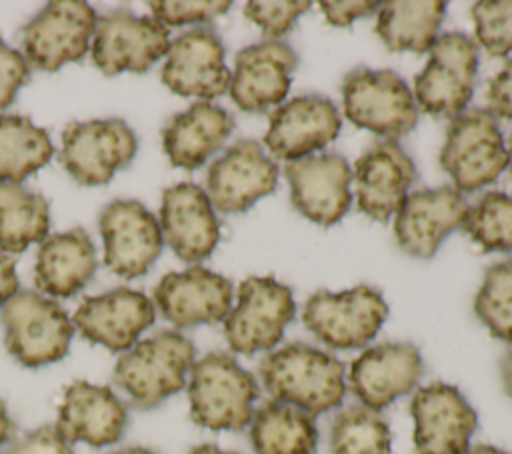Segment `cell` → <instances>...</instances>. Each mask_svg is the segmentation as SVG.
<instances>
[{
    "label": "cell",
    "instance_id": "obj_1",
    "mask_svg": "<svg viewBox=\"0 0 512 454\" xmlns=\"http://www.w3.org/2000/svg\"><path fill=\"white\" fill-rule=\"evenodd\" d=\"M258 374L272 400L292 404L310 416L340 406L346 394L344 364L304 342L270 352L260 362Z\"/></svg>",
    "mask_w": 512,
    "mask_h": 454
},
{
    "label": "cell",
    "instance_id": "obj_2",
    "mask_svg": "<svg viewBox=\"0 0 512 454\" xmlns=\"http://www.w3.org/2000/svg\"><path fill=\"white\" fill-rule=\"evenodd\" d=\"M194 356L196 348L184 334L162 330L126 350L112 378L132 406L152 410L184 388Z\"/></svg>",
    "mask_w": 512,
    "mask_h": 454
},
{
    "label": "cell",
    "instance_id": "obj_3",
    "mask_svg": "<svg viewBox=\"0 0 512 454\" xmlns=\"http://www.w3.org/2000/svg\"><path fill=\"white\" fill-rule=\"evenodd\" d=\"M188 380L190 418L208 430H242L250 424L258 384L226 352H208L194 360Z\"/></svg>",
    "mask_w": 512,
    "mask_h": 454
},
{
    "label": "cell",
    "instance_id": "obj_4",
    "mask_svg": "<svg viewBox=\"0 0 512 454\" xmlns=\"http://www.w3.org/2000/svg\"><path fill=\"white\" fill-rule=\"evenodd\" d=\"M4 344L26 368H40L66 356L74 324L64 308L32 290H18L2 306Z\"/></svg>",
    "mask_w": 512,
    "mask_h": 454
},
{
    "label": "cell",
    "instance_id": "obj_5",
    "mask_svg": "<svg viewBox=\"0 0 512 454\" xmlns=\"http://www.w3.org/2000/svg\"><path fill=\"white\" fill-rule=\"evenodd\" d=\"M440 164L458 192H474L492 184L508 166V150L496 116L486 108L454 116L440 150Z\"/></svg>",
    "mask_w": 512,
    "mask_h": 454
},
{
    "label": "cell",
    "instance_id": "obj_6",
    "mask_svg": "<svg viewBox=\"0 0 512 454\" xmlns=\"http://www.w3.org/2000/svg\"><path fill=\"white\" fill-rule=\"evenodd\" d=\"M346 118L386 140L408 134L418 120L414 94L392 70L356 68L342 82Z\"/></svg>",
    "mask_w": 512,
    "mask_h": 454
},
{
    "label": "cell",
    "instance_id": "obj_7",
    "mask_svg": "<svg viewBox=\"0 0 512 454\" xmlns=\"http://www.w3.org/2000/svg\"><path fill=\"white\" fill-rule=\"evenodd\" d=\"M428 52V64L414 78V102L430 116L454 118L466 110L474 92L478 44L462 32H446Z\"/></svg>",
    "mask_w": 512,
    "mask_h": 454
},
{
    "label": "cell",
    "instance_id": "obj_8",
    "mask_svg": "<svg viewBox=\"0 0 512 454\" xmlns=\"http://www.w3.org/2000/svg\"><path fill=\"white\" fill-rule=\"evenodd\" d=\"M388 316L380 290L360 284L344 292H314L302 312L306 328L326 346L352 350L368 344Z\"/></svg>",
    "mask_w": 512,
    "mask_h": 454
},
{
    "label": "cell",
    "instance_id": "obj_9",
    "mask_svg": "<svg viewBox=\"0 0 512 454\" xmlns=\"http://www.w3.org/2000/svg\"><path fill=\"white\" fill-rule=\"evenodd\" d=\"M294 316L296 304L286 284L252 276L238 286V302L224 318V336L234 352L250 356L274 348Z\"/></svg>",
    "mask_w": 512,
    "mask_h": 454
},
{
    "label": "cell",
    "instance_id": "obj_10",
    "mask_svg": "<svg viewBox=\"0 0 512 454\" xmlns=\"http://www.w3.org/2000/svg\"><path fill=\"white\" fill-rule=\"evenodd\" d=\"M96 20L94 8L86 2L54 0L24 26L22 56L28 66L44 72L78 62L90 50Z\"/></svg>",
    "mask_w": 512,
    "mask_h": 454
},
{
    "label": "cell",
    "instance_id": "obj_11",
    "mask_svg": "<svg viewBox=\"0 0 512 454\" xmlns=\"http://www.w3.org/2000/svg\"><path fill=\"white\" fill-rule=\"evenodd\" d=\"M136 148V134L120 118L70 122L62 132L60 162L78 184L104 186L132 162Z\"/></svg>",
    "mask_w": 512,
    "mask_h": 454
},
{
    "label": "cell",
    "instance_id": "obj_12",
    "mask_svg": "<svg viewBox=\"0 0 512 454\" xmlns=\"http://www.w3.org/2000/svg\"><path fill=\"white\" fill-rule=\"evenodd\" d=\"M170 48L168 28L152 16H136L118 8L98 16L90 52L106 76L144 72Z\"/></svg>",
    "mask_w": 512,
    "mask_h": 454
},
{
    "label": "cell",
    "instance_id": "obj_13",
    "mask_svg": "<svg viewBox=\"0 0 512 454\" xmlns=\"http://www.w3.org/2000/svg\"><path fill=\"white\" fill-rule=\"evenodd\" d=\"M104 264L122 278H138L162 252L164 238L154 214L138 200H112L98 218Z\"/></svg>",
    "mask_w": 512,
    "mask_h": 454
},
{
    "label": "cell",
    "instance_id": "obj_14",
    "mask_svg": "<svg viewBox=\"0 0 512 454\" xmlns=\"http://www.w3.org/2000/svg\"><path fill=\"white\" fill-rule=\"evenodd\" d=\"M278 166L256 140L234 142L206 172V194L224 214L246 212L276 190Z\"/></svg>",
    "mask_w": 512,
    "mask_h": 454
},
{
    "label": "cell",
    "instance_id": "obj_15",
    "mask_svg": "<svg viewBox=\"0 0 512 454\" xmlns=\"http://www.w3.org/2000/svg\"><path fill=\"white\" fill-rule=\"evenodd\" d=\"M416 454H464L476 430V412L456 386L432 382L410 402Z\"/></svg>",
    "mask_w": 512,
    "mask_h": 454
},
{
    "label": "cell",
    "instance_id": "obj_16",
    "mask_svg": "<svg viewBox=\"0 0 512 454\" xmlns=\"http://www.w3.org/2000/svg\"><path fill=\"white\" fill-rule=\"evenodd\" d=\"M468 210V202L452 186L414 190L396 212V244L408 256L432 258L442 240L452 230L462 228Z\"/></svg>",
    "mask_w": 512,
    "mask_h": 454
},
{
    "label": "cell",
    "instance_id": "obj_17",
    "mask_svg": "<svg viewBox=\"0 0 512 454\" xmlns=\"http://www.w3.org/2000/svg\"><path fill=\"white\" fill-rule=\"evenodd\" d=\"M154 318L156 306L148 296L118 286L104 294L84 298L72 316V324L88 342L112 352H126L154 324Z\"/></svg>",
    "mask_w": 512,
    "mask_h": 454
},
{
    "label": "cell",
    "instance_id": "obj_18",
    "mask_svg": "<svg viewBox=\"0 0 512 454\" xmlns=\"http://www.w3.org/2000/svg\"><path fill=\"white\" fill-rule=\"evenodd\" d=\"M162 82L180 96L210 100L224 94L230 84V70L216 30L194 26L170 42L162 66Z\"/></svg>",
    "mask_w": 512,
    "mask_h": 454
},
{
    "label": "cell",
    "instance_id": "obj_19",
    "mask_svg": "<svg viewBox=\"0 0 512 454\" xmlns=\"http://www.w3.org/2000/svg\"><path fill=\"white\" fill-rule=\"evenodd\" d=\"M294 208L308 220L330 226L350 208L352 170L340 154H316L284 166Z\"/></svg>",
    "mask_w": 512,
    "mask_h": 454
},
{
    "label": "cell",
    "instance_id": "obj_20",
    "mask_svg": "<svg viewBox=\"0 0 512 454\" xmlns=\"http://www.w3.org/2000/svg\"><path fill=\"white\" fill-rule=\"evenodd\" d=\"M154 304L176 328L216 324L232 304V284L202 266L168 272L154 288Z\"/></svg>",
    "mask_w": 512,
    "mask_h": 454
},
{
    "label": "cell",
    "instance_id": "obj_21",
    "mask_svg": "<svg viewBox=\"0 0 512 454\" xmlns=\"http://www.w3.org/2000/svg\"><path fill=\"white\" fill-rule=\"evenodd\" d=\"M296 52L282 40H266L242 48L234 60L228 92L244 112H264L280 104L290 90Z\"/></svg>",
    "mask_w": 512,
    "mask_h": 454
},
{
    "label": "cell",
    "instance_id": "obj_22",
    "mask_svg": "<svg viewBox=\"0 0 512 454\" xmlns=\"http://www.w3.org/2000/svg\"><path fill=\"white\" fill-rule=\"evenodd\" d=\"M352 178L358 210L376 222H386L408 196L416 166L396 140H380L360 154Z\"/></svg>",
    "mask_w": 512,
    "mask_h": 454
},
{
    "label": "cell",
    "instance_id": "obj_23",
    "mask_svg": "<svg viewBox=\"0 0 512 454\" xmlns=\"http://www.w3.org/2000/svg\"><path fill=\"white\" fill-rule=\"evenodd\" d=\"M424 362L410 342H382L366 348L350 366V388L360 404L382 410L408 394L420 380Z\"/></svg>",
    "mask_w": 512,
    "mask_h": 454
},
{
    "label": "cell",
    "instance_id": "obj_24",
    "mask_svg": "<svg viewBox=\"0 0 512 454\" xmlns=\"http://www.w3.org/2000/svg\"><path fill=\"white\" fill-rule=\"evenodd\" d=\"M160 230L164 242L184 262H200L220 240L214 206L198 184L180 182L162 192Z\"/></svg>",
    "mask_w": 512,
    "mask_h": 454
},
{
    "label": "cell",
    "instance_id": "obj_25",
    "mask_svg": "<svg viewBox=\"0 0 512 454\" xmlns=\"http://www.w3.org/2000/svg\"><path fill=\"white\" fill-rule=\"evenodd\" d=\"M340 114L322 94H302L270 114L266 148L288 162L324 148L340 132Z\"/></svg>",
    "mask_w": 512,
    "mask_h": 454
},
{
    "label": "cell",
    "instance_id": "obj_26",
    "mask_svg": "<svg viewBox=\"0 0 512 454\" xmlns=\"http://www.w3.org/2000/svg\"><path fill=\"white\" fill-rule=\"evenodd\" d=\"M128 410L108 388L86 380L72 382L58 408L56 428L70 442L94 448L116 444L126 430Z\"/></svg>",
    "mask_w": 512,
    "mask_h": 454
},
{
    "label": "cell",
    "instance_id": "obj_27",
    "mask_svg": "<svg viewBox=\"0 0 512 454\" xmlns=\"http://www.w3.org/2000/svg\"><path fill=\"white\" fill-rule=\"evenodd\" d=\"M96 268L98 258L90 234L84 228H72L40 242L34 282L44 296L70 298L92 280Z\"/></svg>",
    "mask_w": 512,
    "mask_h": 454
},
{
    "label": "cell",
    "instance_id": "obj_28",
    "mask_svg": "<svg viewBox=\"0 0 512 454\" xmlns=\"http://www.w3.org/2000/svg\"><path fill=\"white\" fill-rule=\"evenodd\" d=\"M232 130L234 118L228 110L200 100L164 126L162 146L172 166L194 170L222 148Z\"/></svg>",
    "mask_w": 512,
    "mask_h": 454
},
{
    "label": "cell",
    "instance_id": "obj_29",
    "mask_svg": "<svg viewBox=\"0 0 512 454\" xmlns=\"http://www.w3.org/2000/svg\"><path fill=\"white\" fill-rule=\"evenodd\" d=\"M250 444L256 454H312L318 428L308 412L270 400L252 414Z\"/></svg>",
    "mask_w": 512,
    "mask_h": 454
},
{
    "label": "cell",
    "instance_id": "obj_30",
    "mask_svg": "<svg viewBox=\"0 0 512 454\" xmlns=\"http://www.w3.org/2000/svg\"><path fill=\"white\" fill-rule=\"evenodd\" d=\"M446 2L438 0H392L378 8L376 34L388 50L394 52H428L438 38L444 20Z\"/></svg>",
    "mask_w": 512,
    "mask_h": 454
},
{
    "label": "cell",
    "instance_id": "obj_31",
    "mask_svg": "<svg viewBox=\"0 0 512 454\" xmlns=\"http://www.w3.org/2000/svg\"><path fill=\"white\" fill-rule=\"evenodd\" d=\"M50 208L44 196L22 184L0 182V248L20 254L48 238Z\"/></svg>",
    "mask_w": 512,
    "mask_h": 454
},
{
    "label": "cell",
    "instance_id": "obj_32",
    "mask_svg": "<svg viewBox=\"0 0 512 454\" xmlns=\"http://www.w3.org/2000/svg\"><path fill=\"white\" fill-rule=\"evenodd\" d=\"M54 146L44 128L26 116L0 114V182L22 184L50 162Z\"/></svg>",
    "mask_w": 512,
    "mask_h": 454
},
{
    "label": "cell",
    "instance_id": "obj_33",
    "mask_svg": "<svg viewBox=\"0 0 512 454\" xmlns=\"http://www.w3.org/2000/svg\"><path fill=\"white\" fill-rule=\"evenodd\" d=\"M392 432L378 410L352 404L336 412L330 424L332 454H390Z\"/></svg>",
    "mask_w": 512,
    "mask_h": 454
},
{
    "label": "cell",
    "instance_id": "obj_34",
    "mask_svg": "<svg viewBox=\"0 0 512 454\" xmlns=\"http://www.w3.org/2000/svg\"><path fill=\"white\" fill-rule=\"evenodd\" d=\"M462 228L486 252H512V196L486 192L470 206Z\"/></svg>",
    "mask_w": 512,
    "mask_h": 454
},
{
    "label": "cell",
    "instance_id": "obj_35",
    "mask_svg": "<svg viewBox=\"0 0 512 454\" xmlns=\"http://www.w3.org/2000/svg\"><path fill=\"white\" fill-rule=\"evenodd\" d=\"M474 312L494 338L512 342V260L486 268Z\"/></svg>",
    "mask_w": 512,
    "mask_h": 454
},
{
    "label": "cell",
    "instance_id": "obj_36",
    "mask_svg": "<svg viewBox=\"0 0 512 454\" xmlns=\"http://www.w3.org/2000/svg\"><path fill=\"white\" fill-rule=\"evenodd\" d=\"M476 42L494 58L512 52V2H476L472 6Z\"/></svg>",
    "mask_w": 512,
    "mask_h": 454
},
{
    "label": "cell",
    "instance_id": "obj_37",
    "mask_svg": "<svg viewBox=\"0 0 512 454\" xmlns=\"http://www.w3.org/2000/svg\"><path fill=\"white\" fill-rule=\"evenodd\" d=\"M310 8L306 0H254L244 8L246 18L260 26V30L272 40L292 30L296 20Z\"/></svg>",
    "mask_w": 512,
    "mask_h": 454
},
{
    "label": "cell",
    "instance_id": "obj_38",
    "mask_svg": "<svg viewBox=\"0 0 512 454\" xmlns=\"http://www.w3.org/2000/svg\"><path fill=\"white\" fill-rule=\"evenodd\" d=\"M232 2L228 0H156L150 2L152 18L168 26L206 24L212 18L224 14Z\"/></svg>",
    "mask_w": 512,
    "mask_h": 454
},
{
    "label": "cell",
    "instance_id": "obj_39",
    "mask_svg": "<svg viewBox=\"0 0 512 454\" xmlns=\"http://www.w3.org/2000/svg\"><path fill=\"white\" fill-rule=\"evenodd\" d=\"M0 454H74L72 444L54 426H38L12 442Z\"/></svg>",
    "mask_w": 512,
    "mask_h": 454
},
{
    "label": "cell",
    "instance_id": "obj_40",
    "mask_svg": "<svg viewBox=\"0 0 512 454\" xmlns=\"http://www.w3.org/2000/svg\"><path fill=\"white\" fill-rule=\"evenodd\" d=\"M28 78L30 66L22 52L0 38V112L16 100L18 90L28 82Z\"/></svg>",
    "mask_w": 512,
    "mask_h": 454
},
{
    "label": "cell",
    "instance_id": "obj_41",
    "mask_svg": "<svg viewBox=\"0 0 512 454\" xmlns=\"http://www.w3.org/2000/svg\"><path fill=\"white\" fill-rule=\"evenodd\" d=\"M486 100H488V110L494 116L512 120V58L490 80L486 90Z\"/></svg>",
    "mask_w": 512,
    "mask_h": 454
},
{
    "label": "cell",
    "instance_id": "obj_42",
    "mask_svg": "<svg viewBox=\"0 0 512 454\" xmlns=\"http://www.w3.org/2000/svg\"><path fill=\"white\" fill-rule=\"evenodd\" d=\"M320 8L332 26H348L360 16L374 14L380 8V2H364V0H340V2L328 0L326 2V0H322Z\"/></svg>",
    "mask_w": 512,
    "mask_h": 454
},
{
    "label": "cell",
    "instance_id": "obj_43",
    "mask_svg": "<svg viewBox=\"0 0 512 454\" xmlns=\"http://www.w3.org/2000/svg\"><path fill=\"white\" fill-rule=\"evenodd\" d=\"M20 280L16 274L14 260L6 254H0V308L18 292Z\"/></svg>",
    "mask_w": 512,
    "mask_h": 454
},
{
    "label": "cell",
    "instance_id": "obj_44",
    "mask_svg": "<svg viewBox=\"0 0 512 454\" xmlns=\"http://www.w3.org/2000/svg\"><path fill=\"white\" fill-rule=\"evenodd\" d=\"M14 432H16V426L8 414L6 404L0 400V452L12 442Z\"/></svg>",
    "mask_w": 512,
    "mask_h": 454
},
{
    "label": "cell",
    "instance_id": "obj_45",
    "mask_svg": "<svg viewBox=\"0 0 512 454\" xmlns=\"http://www.w3.org/2000/svg\"><path fill=\"white\" fill-rule=\"evenodd\" d=\"M502 380H504V388H506L508 396L512 398V348L506 352V356L502 360Z\"/></svg>",
    "mask_w": 512,
    "mask_h": 454
},
{
    "label": "cell",
    "instance_id": "obj_46",
    "mask_svg": "<svg viewBox=\"0 0 512 454\" xmlns=\"http://www.w3.org/2000/svg\"><path fill=\"white\" fill-rule=\"evenodd\" d=\"M190 454H238V452L222 450V448H218L216 444H200V446H194V448L190 450Z\"/></svg>",
    "mask_w": 512,
    "mask_h": 454
},
{
    "label": "cell",
    "instance_id": "obj_47",
    "mask_svg": "<svg viewBox=\"0 0 512 454\" xmlns=\"http://www.w3.org/2000/svg\"><path fill=\"white\" fill-rule=\"evenodd\" d=\"M464 454H508L496 446H488V444H478V446H472L468 448Z\"/></svg>",
    "mask_w": 512,
    "mask_h": 454
},
{
    "label": "cell",
    "instance_id": "obj_48",
    "mask_svg": "<svg viewBox=\"0 0 512 454\" xmlns=\"http://www.w3.org/2000/svg\"><path fill=\"white\" fill-rule=\"evenodd\" d=\"M112 454H158L150 448H144V446H130V448H124V450H118V452H112Z\"/></svg>",
    "mask_w": 512,
    "mask_h": 454
},
{
    "label": "cell",
    "instance_id": "obj_49",
    "mask_svg": "<svg viewBox=\"0 0 512 454\" xmlns=\"http://www.w3.org/2000/svg\"><path fill=\"white\" fill-rule=\"evenodd\" d=\"M508 162H510V172H512V134H510V150H508Z\"/></svg>",
    "mask_w": 512,
    "mask_h": 454
}]
</instances>
